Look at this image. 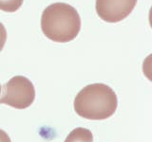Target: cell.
I'll return each instance as SVG.
<instances>
[{"label": "cell", "instance_id": "6da1fadb", "mask_svg": "<svg viewBox=\"0 0 152 142\" xmlns=\"http://www.w3.org/2000/svg\"><path fill=\"white\" fill-rule=\"evenodd\" d=\"M74 111L89 120H104L116 112L117 95L104 83H91L85 86L74 99Z\"/></svg>", "mask_w": 152, "mask_h": 142}, {"label": "cell", "instance_id": "7a4b0ae2", "mask_svg": "<svg viewBox=\"0 0 152 142\" xmlns=\"http://www.w3.org/2000/svg\"><path fill=\"white\" fill-rule=\"evenodd\" d=\"M41 30L48 39L57 43H68L79 34L81 17L76 9L70 5L53 3L42 13Z\"/></svg>", "mask_w": 152, "mask_h": 142}, {"label": "cell", "instance_id": "3957f363", "mask_svg": "<svg viewBox=\"0 0 152 142\" xmlns=\"http://www.w3.org/2000/svg\"><path fill=\"white\" fill-rule=\"evenodd\" d=\"M34 99L33 83L24 76H14L3 85L0 103L16 109H26L31 105Z\"/></svg>", "mask_w": 152, "mask_h": 142}, {"label": "cell", "instance_id": "277c9868", "mask_svg": "<svg viewBox=\"0 0 152 142\" xmlns=\"http://www.w3.org/2000/svg\"><path fill=\"white\" fill-rule=\"evenodd\" d=\"M138 0H96L95 9L99 17L107 23H118L134 9Z\"/></svg>", "mask_w": 152, "mask_h": 142}, {"label": "cell", "instance_id": "5b68a950", "mask_svg": "<svg viewBox=\"0 0 152 142\" xmlns=\"http://www.w3.org/2000/svg\"><path fill=\"white\" fill-rule=\"evenodd\" d=\"M64 142H93V135L88 129L78 127L69 133Z\"/></svg>", "mask_w": 152, "mask_h": 142}, {"label": "cell", "instance_id": "8992f818", "mask_svg": "<svg viewBox=\"0 0 152 142\" xmlns=\"http://www.w3.org/2000/svg\"><path fill=\"white\" fill-rule=\"evenodd\" d=\"M24 0H0V9L7 12H14L21 8Z\"/></svg>", "mask_w": 152, "mask_h": 142}, {"label": "cell", "instance_id": "52a82bcc", "mask_svg": "<svg viewBox=\"0 0 152 142\" xmlns=\"http://www.w3.org/2000/svg\"><path fill=\"white\" fill-rule=\"evenodd\" d=\"M7 41V30L2 23H0V52L4 49V46Z\"/></svg>", "mask_w": 152, "mask_h": 142}, {"label": "cell", "instance_id": "ba28073f", "mask_svg": "<svg viewBox=\"0 0 152 142\" xmlns=\"http://www.w3.org/2000/svg\"><path fill=\"white\" fill-rule=\"evenodd\" d=\"M0 142H12L9 135L2 129H0Z\"/></svg>", "mask_w": 152, "mask_h": 142}, {"label": "cell", "instance_id": "9c48e42d", "mask_svg": "<svg viewBox=\"0 0 152 142\" xmlns=\"http://www.w3.org/2000/svg\"><path fill=\"white\" fill-rule=\"evenodd\" d=\"M0 92H1V86H0Z\"/></svg>", "mask_w": 152, "mask_h": 142}]
</instances>
